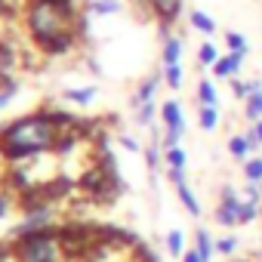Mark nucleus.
I'll use <instances>...</instances> for the list:
<instances>
[{"instance_id":"obj_10","label":"nucleus","mask_w":262,"mask_h":262,"mask_svg":"<svg viewBox=\"0 0 262 262\" xmlns=\"http://www.w3.org/2000/svg\"><path fill=\"white\" fill-rule=\"evenodd\" d=\"M182 50H185V37H167L164 40V50H161V59L164 65H182Z\"/></svg>"},{"instance_id":"obj_14","label":"nucleus","mask_w":262,"mask_h":262,"mask_svg":"<svg viewBox=\"0 0 262 262\" xmlns=\"http://www.w3.org/2000/svg\"><path fill=\"white\" fill-rule=\"evenodd\" d=\"M176 194H179L182 207L188 210V216H201V201L194 198V191L188 188V182H179V185H176Z\"/></svg>"},{"instance_id":"obj_18","label":"nucleus","mask_w":262,"mask_h":262,"mask_svg":"<svg viewBox=\"0 0 262 262\" xmlns=\"http://www.w3.org/2000/svg\"><path fill=\"white\" fill-rule=\"evenodd\" d=\"M222 56H219V50H216V43H210V40H204L201 47H198V62L201 65H207V68H213L216 62H219Z\"/></svg>"},{"instance_id":"obj_13","label":"nucleus","mask_w":262,"mask_h":262,"mask_svg":"<svg viewBox=\"0 0 262 262\" xmlns=\"http://www.w3.org/2000/svg\"><path fill=\"white\" fill-rule=\"evenodd\" d=\"M228 151H231V158L250 161V151H256V148H253V142H250L247 133H244V136H228Z\"/></svg>"},{"instance_id":"obj_32","label":"nucleus","mask_w":262,"mask_h":262,"mask_svg":"<svg viewBox=\"0 0 262 262\" xmlns=\"http://www.w3.org/2000/svg\"><path fill=\"white\" fill-rule=\"evenodd\" d=\"M167 176H170V182H173V185L185 182V170H173V167H167Z\"/></svg>"},{"instance_id":"obj_2","label":"nucleus","mask_w":262,"mask_h":262,"mask_svg":"<svg viewBox=\"0 0 262 262\" xmlns=\"http://www.w3.org/2000/svg\"><path fill=\"white\" fill-rule=\"evenodd\" d=\"M22 22L43 56H68L86 34V16H71L53 0H25Z\"/></svg>"},{"instance_id":"obj_24","label":"nucleus","mask_w":262,"mask_h":262,"mask_svg":"<svg viewBox=\"0 0 262 262\" xmlns=\"http://www.w3.org/2000/svg\"><path fill=\"white\" fill-rule=\"evenodd\" d=\"M185 164H188V155H185V148H167V167H173V170H185Z\"/></svg>"},{"instance_id":"obj_5","label":"nucleus","mask_w":262,"mask_h":262,"mask_svg":"<svg viewBox=\"0 0 262 262\" xmlns=\"http://www.w3.org/2000/svg\"><path fill=\"white\" fill-rule=\"evenodd\" d=\"M241 204H244V198H237V191H234L231 185H222V191H219V207H216L213 219H216L219 225H225V228L241 225Z\"/></svg>"},{"instance_id":"obj_4","label":"nucleus","mask_w":262,"mask_h":262,"mask_svg":"<svg viewBox=\"0 0 262 262\" xmlns=\"http://www.w3.org/2000/svg\"><path fill=\"white\" fill-rule=\"evenodd\" d=\"M161 120H164V126H167V133H164V148H176L179 142H182V136H185V114H182V105L176 102V99H167L164 105H161Z\"/></svg>"},{"instance_id":"obj_20","label":"nucleus","mask_w":262,"mask_h":262,"mask_svg":"<svg viewBox=\"0 0 262 262\" xmlns=\"http://www.w3.org/2000/svg\"><path fill=\"white\" fill-rule=\"evenodd\" d=\"M90 13L93 16H114V13H120V4L117 0H90Z\"/></svg>"},{"instance_id":"obj_35","label":"nucleus","mask_w":262,"mask_h":262,"mask_svg":"<svg viewBox=\"0 0 262 262\" xmlns=\"http://www.w3.org/2000/svg\"><path fill=\"white\" fill-rule=\"evenodd\" d=\"M7 213H10V198H7V194H0V219H4Z\"/></svg>"},{"instance_id":"obj_1","label":"nucleus","mask_w":262,"mask_h":262,"mask_svg":"<svg viewBox=\"0 0 262 262\" xmlns=\"http://www.w3.org/2000/svg\"><path fill=\"white\" fill-rule=\"evenodd\" d=\"M86 123L90 120H80L59 108L31 111L0 129V158L10 164H25L34 158H47L50 151L56 155L62 139L74 129H86Z\"/></svg>"},{"instance_id":"obj_22","label":"nucleus","mask_w":262,"mask_h":262,"mask_svg":"<svg viewBox=\"0 0 262 262\" xmlns=\"http://www.w3.org/2000/svg\"><path fill=\"white\" fill-rule=\"evenodd\" d=\"M182 247H185V237H182V231H179V228L167 231V250H170V256H173V259H179V256L185 253Z\"/></svg>"},{"instance_id":"obj_12","label":"nucleus","mask_w":262,"mask_h":262,"mask_svg":"<svg viewBox=\"0 0 262 262\" xmlns=\"http://www.w3.org/2000/svg\"><path fill=\"white\" fill-rule=\"evenodd\" d=\"M194 250L201 253L204 262L213 259V253H216V241H213V234H210L207 228H198V234H194Z\"/></svg>"},{"instance_id":"obj_16","label":"nucleus","mask_w":262,"mask_h":262,"mask_svg":"<svg viewBox=\"0 0 262 262\" xmlns=\"http://www.w3.org/2000/svg\"><path fill=\"white\" fill-rule=\"evenodd\" d=\"M96 86H74V90H65L62 93V99H68V102H74V105H90L93 99H96Z\"/></svg>"},{"instance_id":"obj_11","label":"nucleus","mask_w":262,"mask_h":262,"mask_svg":"<svg viewBox=\"0 0 262 262\" xmlns=\"http://www.w3.org/2000/svg\"><path fill=\"white\" fill-rule=\"evenodd\" d=\"M188 25L194 28V31H201V34H216V19L210 16V13H204V10H191L188 13Z\"/></svg>"},{"instance_id":"obj_28","label":"nucleus","mask_w":262,"mask_h":262,"mask_svg":"<svg viewBox=\"0 0 262 262\" xmlns=\"http://www.w3.org/2000/svg\"><path fill=\"white\" fill-rule=\"evenodd\" d=\"M244 201H253V204L262 207V182H247V188H244Z\"/></svg>"},{"instance_id":"obj_9","label":"nucleus","mask_w":262,"mask_h":262,"mask_svg":"<svg viewBox=\"0 0 262 262\" xmlns=\"http://www.w3.org/2000/svg\"><path fill=\"white\" fill-rule=\"evenodd\" d=\"M250 86H253V93H250V99L244 102V117H247L250 123H256V120H262V80L253 77Z\"/></svg>"},{"instance_id":"obj_21","label":"nucleus","mask_w":262,"mask_h":262,"mask_svg":"<svg viewBox=\"0 0 262 262\" xmlns=\"http://www.w3.org/2000/svg\"><path fill=\"white\" fill-rule=\"evenodd\" d=\"M225 47H228V53H241V56H247V37L241 34V31H225Z\"/></svg>"},{"instance_id":"obj_30","label":"nucleus","mask_w":262,"mask_h":262,"mask_svg":"<svg viewBox=\"0 0 262 262\" xmlns=\"http://www.w3.org/2000/svg\"><path fill=\"white\" fill-rule=\"evenodd\" d=\"M247 139L253 142V148H259V145H262V120H256V123L247 129Z\"/></svg>"},{"instance_id":"obj_31","label":"nucleus","mask_w":262,"mask_h":262,"mask_svg":"<svg viewBox=\"0 0 262 262\" xmlns=\"http://www.w3.org/2000/svg\"><path fill=\"white\" fill-rule=\"evenodd\" d=\"M16 90H19L16 83H10V86H0V111H4V108H7V105L13 102V96H16Z\"/></svg>"},{"instance_id":"obj_36","label":"nucleus","mask_w":262,"mask_h":262,"mask_svg":"<svg viewBox=\"0 0 262 262\" xmlns=\"http://www.w3.org/2000/svg\"><path fill=\"white\" fill-rule=\"evenodd\" d=\"M234 262H253V259H234Z\"/></svg>"},{"instance_id":"obj_26","label":"nucleus","mask_w":262,"mask_h":262,"mask_svg":"<svg viewBox=\"0 0 262 262\" xmlns=\"http://www.w3.org/2000/svg\"><path fill=\"white\" fill-rule=\"evenodd\" d=\"M231 93H234V99L247 102L250 93H253V86H250V80H237V77H231Z\"/></svg>"},{"instance_id":"obj_27","label":"nucleus","mask_w":262,"mask_h":262,"mask_svg":"<svg viewBox=\"0 0 262 262\" xmlns=\"http://www.w3.org/2000/svg\"><path fill=\"white\" fill-rule=\"evenodd\" d=\"M256 216H262V213H259V204H253V201H244V204H241V225H250Z\"/></svg>"},{"instance_id":"obj_8","label":"nucleus","mask_w":262,"mask_h":262,"mask_svg":"<svg viewBox=\"0 0 262 262\" xmlns=\"http://www.w3.org/2000/svg\"><path fill=\"white\" fill-rule=\"evenodd\" d=\"M241 68H244V56H241V53H228V56H222V59L213 65V77L231 80V77L241 74Z\"/></svg>"},{"instance_id":"obj_23","label":"nucleus","mask_w":262,"mask_h":262,"mask_svg":"<svg viewBox=\"0 0 262 262\" xmlns=\"http://www.w3.org/2000/svg\"><path fill=\"white\" fill-rule=\"evenodd\" d=\"M155 114H158V105H155V102H145V105L136 108V123H139V126H151Z\"/></svg>"},{"instance_id":"obj_29","label":"nucleus","mask_w":262,"mask_h":262,"mask_svg":"<svg viewBox=\"0 0 262 262\" xmlns=\"http://www.w3.org/2000/svg\"><path fill=\"white\" fill-rule=\"evenodd\" d=\"M234 250H237V237H219V241H216V253L231 256Z\"/></svg>"},{"instance_id":"obj_34","label":"nucleus","mask_w":262,"mask_h":262,"mask_svg":"<svg viewBox=\"0 0 262 262\" xmlns=\"http://www.w3.org/2000/svg\"><path fill=\"white\" fill-rule=\"evenodd\" d=\"M120 142H123V148H126V151H142V148H139V142H136V139H129V136H123Z\"/></svg>"},{"instance_id":"obj_6","label":"nucleus","mask_w":262,"mask_h":262,"mask_svg":"<svg viewBox=\"0 0 262 262\" xmlns=\"http://www.w3.org/2000/svg\"><path fill=\"white\" fill-rule=\"evenodd\" d=\"M145 4H148L151 19H158L161 25H173L179 19V13H182L185 0H145Z\"/></svg>"},{"instance_id":"obj_38","label":"nucleus","mask_w":262,"mask_h":262,"mask_svg":"<svg viewBox=\"0 0 262 262\" xmlns=\"http://www.w3.org/2000/svg\"><path fill=\"white\" fill-rule=\"evenodd\" d=\"M256 262H262V259H256Z\"/></svg>"},{"instance_id":"obj_19","label":"nucleus","mask_w":262,"mask_h":262,"mask_svg":"<svg viewBox=\"0 0 262 262\" xmlns=\"http://www.w3.org/2000/svg\"><path fill=\"white\" fill-rule=\"evenodd\" d=\"M182 80H185L182 65H164V83L170 90H182Z\"/></svg>"},{"instance_id":"obj_33","label":"nucleus","mask_w":262,"mask_h":262,"mask_svg":"<svg viewBox=\"0 0 262 262\" xmlns=\"http://www.w3.org/2000/svg\"><path fill=\"white\" fill-rule=\"evenodd\" d=\"M182 262H204V259H201V253L191 247V250H185V253H182Z\"/></svg>"},{"instance_id":"obj_17","label":"nucleus","mask_w":262,"mask_h":262,"mask_svg":"<svg viewBox=\"0 0 262 262\" xmlns=\"http://www.w3.org/2000/svg\"><path fill=\"white\" fill-rule=\"evenodd\" d=\"M198 123H201V129H204V133H213V129L219 126V108H216V105H201Z\"/></svg>"},{"instance_id":"obj_25","label":"nucleus","mask_w":262,"mask_h":262,"mask_svg":"<svg viewBox=\"0 0 262 262\" xmlns=\"http://www.w3.org/2000/svg\"><path fill=\"white\" fill-rule=\"evenodd\" d=\"M244 176L247 182H262V158H250L244 164Z\"/></svg>"},{"instance_id":"obj_7","label":"nucleus","mask_w":262,"mask_h":262,"mask_svg":"<svg viewBox=\"0 0 262 262\" xmlns=\"http://www.w3.org/2000/svg\"><path fill=\"white\" fill-rule=\"evenodd\" d=\"M164 83V71H155V74H148L139 86H136V93H133V108H139V105H145V102H155V93H158V86Z\"/></svg>"},{"instance_id":"obj_15","label":"nucleus","mask_w":262,"mask_h":262,"mask_svg":"<svg viewBox=\"0 0 262 262\" xmlns=\"http://www.w3.org/2000/svg\"><path fill=\"white\" fill-rule=\"evenodd\" d=\"M198 102H201V105H216V108H219V93H216V83H213V80H207V77L198 80Z\"/></svg>"},{"instance_id":"obj_3","label":"nucleus","mask_w":262,"mask_h":262,"mask_svg":"<svg viewBox=\"0 0 262 262\" xmlns=\"http://www.w3.org/2000/svg\"><path fill=\"white\" fill-rule=\"evenodd\" d=\"M16 262H62V241L50 228L25 231L16 241Z\"/></svg>"},{"instance_id":"obj_37","label":"nucleus","mask_w":262,"mask_h":262,"mask_svg":"<svg viewBox=\"0 0 262 262\" xmlns=\"http://www.w3.org/2000/svg\"><path fill=\"white\" fill-rule=\"evenodd\" d=\"M259 213H262V207H259Z\"/></svg>"}]
</instances>
